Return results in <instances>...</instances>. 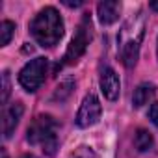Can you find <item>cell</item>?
I'll return each mask as SVG.
<instances>
[{
  "instance_id": "obj_1",
  "label": "cell",
  "mask_w": 158,
  "mask_h": 158,
  "mask_svg": "<svg viewBox=\"0 0 158 158\" xmlns=\"http://www.w3.org/2000/svg\"><path fill=\"white\" fill-rule=\"evenodd\" d=\"M143 35H145V15H143L141 10H138L136 13H132L125 21V24H123V28L119 30V35H117L119 58H121V61L127 69H132L136 65Z\"/></svg>"
},
{
  "instance_id": "obj_2",
  "label": "cell",
  "mask_w": 158,
  "mask_h": 158,
  "mask_svg": "<svg viewBox=\"0 0 158 158\" xmlns=\"http://www.w3.org/2000/svg\"><path fill=\"white\" fill-rule=\"evenodd\" d=\"M63 19L60 11L52 6L43 8L30 23V35L43 48H52L63 37Z\"/></svg>"
},
{
  "instance_id": "obj_3",
  "label": "cell",
  "mask_w": 158,
  "mask_h": 158,
  "mask_svg": "<svg viewBox=\"0 0 158 158\" xmlns=\"http://www.w3.org/2000/svg\"><path fill=\"white\" fill-rule=\"evenodd\" d=\"M26 141L30 145L41 147V151L48 156H54L56 149H58V121L48 115V114H41L35 115L26 130Z\"/></svg>"
},
{
  "instance_id": "obj_4",
  "label": "cell",
  "mask_w": 158,
  "mask_h": 158,
  "mask_svg": "<svg viewBox=\"0 0 158 158\" xmlns=\"http://www.w3.org/2000/svg\"><path fill=\"white\" fill-rule=\"evenodd\" d=\"M91 39H93V23H91V15H89V13H84L82 21L78 23L76 32H74V35H73V39H71V43H69L65 54H63V58H61V61L54 67V71H60V69H63V67H67V65L76 63L78 60L84 56V52L88 50Z\"/></svg>"
},
{
  "instance_id": "obj_5",
  "label": "cell",
  "mask_w": 158,
  "mask_h": 158,
  "mask_svg": "<svg viewBox=\"0 0 158 158\" xmlns=\"http://www.w3.org/2000/svg\"><path fill=\"white\" fill-rule=\"evenodd\" d=\"M47 73H48V60L47 58H34L30 60L19 73V84L24 88V91L34 93L37 91L45 80H47Z\"/></svg>"
},
{
  "instance_id": "obj_6",
  "label": "cell",
  "mask_w": 158,
  "mask_h": 158,
  "mask_svg": "<svg viewBox=\"0 0 158 158\" xmlns=\"http://www.w3.org/2000/svg\"><path fill=\"white\" fill-rule=\"evenodd\" d=\"M101 115H102V104H101V101L95 93H89V95L84 97L80 108H78L74 123H76L78 128H89V127L99 123Z\"/></svg>"
},
{
  "instance_id": "obj_7",
  "label": "cell",
  "mask_w": 158,
  "mask_h": 158,
  "mask_svg": "<svg viewBox=\"0 0 158 158\" xmlns=\"http://www.w3.org/2000/svg\"><path fill=\"white\" fill-rule=\"evenodd\" d=\"M23 114H24L23 102H11L10 106H4V110H2V136H4V139L11 138Z\"/></svg>"
},
{
  "instance_id": "obj_8",
  "label": "cell",
  "mask_w": 158,
  "mask_h": 158,
  "mask_svg": "<svg viewBox=\"0 0 158 158\" xmlns=\"http://www.w3.org/2000/svg\"><path fill=\"white\" fill-rule=\"evenodd\" d=\"M99 84H101V91L108 101H117L119 99V91H121V80L117 73L112 67H104L101 71V78H99Z\"/></svg>"
},
{
  "instance_id": "obj_9",
  "label": "cell",
  "mask_w": 158,
  "mask_h": 158,
  "mask_svg": "<svg viewBox=\"0 0 158 158\" xmlns=\"http://www.w3.org/2000/svg\"><path fill=\"white\" fill-rule=\"evenodd\" d=\"M119 13H121V2H117V0H104L97 6V17L104 26L114 24L119 19Z\"/></svg>"
},
{
  "instance_id": "obj_10",
  "label": "cell",
  "mask_w": 158,
  "mask_h": 158,
  "mask_svg": "<svg viewBox=\"0 0 158 158\" xmlns=\"http://www.w3.org/2000/svg\"><path fill=\"white\" fill-rule=\"evenodd\" d=\"M156 95V86L151 84V82H141L136 89H134V95H132V106L134 108H141L149 102H152Z\"/></svg>"
},
{
  "instance_id": "obj_11",
  "label": "cell",
  "mask_w": 158,
  "mask_h": 158,
  "mask_svg": "<svg viewBox=\"0 0 158 158\" xmlns=\"http://www.w3.org/2000/svg\"><path fill=\"white\" fill-rule=\"evenodd\" d=\"M134 145H136V149H138L139 152H147V151L152 149L154 139H152V136H151L149 130L139 128V130L136 132V136H134Z\"/></svg>"
},
{
  "instance_id": "obj_12",
  "label": "cell",
  "mask_w": 158,
  "mask_h": 158,
  "mask_svg": "<svg viewBox=\"0 0 158 158\" xmlns=\"http://www.w3.org/2000/svg\"><path fill=\"white\" fill-rule=\"evenodd\" d=\"M0 34H2V47L10 45L13 34H15V23L11 21H2V24H0Z\"/></svg>"
},
{
  "instance_id": "obj_13",
  "label": "cell",
  "mask_w": 158,
  "mask_h": 158,
  "mask_svg": "<svg viewBox=\"0 0 158 158\" xmlns=\"http://www.w3.org/2000/svg\"><path fill=\"white\" fill-rule=\"evenodd\" d=\"M10 93H11V84H10V73L4 71L2 73V102L4 106L8 104V99H10Z\"/></svg>"
},
{
  "instance_id": "obj_14",
  "label": "cell",
  "mask_w": 158,
  "mask_h": 158,
  "mask_svg": "<svg viewBox=\"0 0 158 158\" xmlns=\"http://www.w3.org/2000/svg\"><path fill=\"white\" fill-rule=\"evenodd\" d=\"M73 158H97V154L89 147H80V151H78Z\"/></svg>"
},
{
  "instance_id": "obj_15",
  "label": "cell",
  "mask_w": 158,
  "mask_h": 158,
  "mask_svg": "<svg viewBox=\"0 0 158 158\" xmlns=\"http://www.w3.org/2000/svg\"><path fill=\"white\" fill-rule=\"evenodd\" d=\"M149 119L152 121V125L158 128V102H152L149 108Z\"/></svg>"
},
{
  "instance_id": "obj_16",
  "label": "cell",
  "mask_w": 158,
  "mask_h": 158,
  "mask_svg": "<svg viewBox=\"0 0 158 158\" xmlns=\"http://www.w3.org/2000/svg\"><path fill=\"white\" fill-rule=\"evenodd\" d=\"M63 4L69 6V8H78V6H82V2H67V0H63Z\"/></svg>"
},
{
  "instance_id": "obj_17",
  "label": "cell",
  "mask_w": 158,
  "mask_h": 158,
  "mask_svg": "<svg viewBox=\"0 0 158 158\" xmlns=\"http://www.w3.org/2000/svg\"><path fill=\"white\" fill-rule=\"evenodd\" d=\"M149 8H151V10H154V11H158V2H151V4H149Z\"/></svg>"
},
{
  "instance_id": "obj_18",
  "label": "cell",
  "mask_w": 158,
  "mask_h": 158,
  "mask_svg": "<svg viewBox=\"0 0 158 158\" xmlns=\"http://www.w3.org/2000/svg\"><path fill=\"white\" fill-rule=\"evenodd\" d=\"M19 158H37L35 154H23V156H19Z\"/></svg>"
},
{
  "instance_id": "obj_19",
  "label": "cell",
  "mask_w": 158,
  "mask_h": 158,
  "mask_svg": "<svg viewBox=\"0 0 158 158\" xmlns=\"http://www.w3.org/2000/svg\"><path fill=\"white\" fill-rule=\"evenodd\" d=\"M2 158H8V152H6V149L2 147Z\"/></svg>"
},
{
  "instance_id": "obj_20",
  "label": "cell",
  "mask_w": 158,
  "mask_h": 158,
  "mask_svg": "<svg viewBox=\"0 0 158 158\" xmlns=\"http://www.w3.org/2000/svg\"><path fill=\"white\" fill-rule=\"evenodd\" d=\"M156 54H158V48H156Z\"/></svg>"
}]
</instances>
